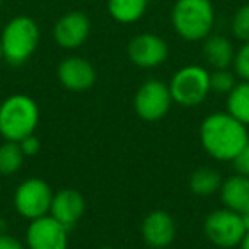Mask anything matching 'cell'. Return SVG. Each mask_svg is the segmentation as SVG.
Instances as JSON below:
<instances>
[{"label":"cell","mask_w":249,"mask_h":249,"mask_svg":"<svg viewBox=\"0 0 249 249\" xmlns=\"http://www.w3.org/2000/svg\"><path fill=\"white\" fill-rule=\"evenodd\" d=\"M248 142V126L227 111H215L200 124L201 147L212 159L218 162H234Z\"/></svg>","instance_id":"obj_1"},{"label":"cell","mask_w":249,"mask_h":249,"mask_svg":"<svg viewBox=\"0 0 249 249\" xmlns=\"http://www.w3.org/2000/svg\"><path fill=\"white\" fill-rule=\"evenodd\" d=\"M171 24L184 41H203L215 24L213 4L210 0H176L171 9Z\"/></svg>","instance_id":"obj_2"},{"label":"cell","mask_w":249,"mask_h":249,"mask_svg":"<svg viewBox=\"0 0 249 249\" xmlns=\"http://www.w3.org/2000/svg\"><path fill=\"white\" fill-rule=\"evenodd\" d=\"M39 121V107L31 96L12 94L0 103V135L9 142H21L33 135Z\"/></svg>","instance_id":"obj_3"},{"label":"cell","mask_w":249,"mask_h":249,"mask_svg":"<svg viewBox=\"0 0 249 249\" xmlns=\"http://www.w3.org/2000/svg\"><path fill=\"white\" fill-rule=\"evenodd\" d=\"M4 60L12 67H21L35 55L39 45V28L35 19L16 16L2 29L0 35Z\"/></svg>","instance_id":"obj_4"},{"label":"cell","mask_w":249,"mask_h":249,"mask_svg":"<svg viewBox=\"0 0 249 249\" xmlns=\"http://www.w3.org/2000/svg\"><path fill=\"white\" fill-rule=\"evenodd\" d=\"M173 101L181 106H198L210 90V72L201 65H186L179 69L167 84Z\"/></svg>","instance_id":"obj_5"},{"label":"cell","mask_w":249,"mask_h":249,"mask_svg":"<svg viewBox=\"0 0 249 249\" xmlns=\"http://www.w3.org/2000/svg\"><path fill=\"white\" fill-rule=\"evenodd\" d=\"M203 232L205 237L217 248L234 249L241 246L248 229L242 215L224 207L207 215L203 222Z\"/></svg>","instance_id":"obj_6"},{"label":"cell","mask_w":249,"mask_h":249,"mask_svg":"<svg viewBox=\"0 0 249 249\" xmlns=\"http://www.w3.org/2000/svg\"><path fill=\"white\" fill-rule=\"evenodd\" d=\"M53 191L50 184L41 178H28L24 179L14 193V207L21 217L35 220L50 213Z\"/></svg>","instance_id":"obj_7"},{"label":"cell","mask_w":249,"mask_h":249,"mask_svg":"<svg viewBox=\"0 0 249 249\" xmlns=\"http://www.w3.org/2000/svg\"><path fill=\"white\" fill-rule=\"evenodd\" d=\"M169 86L162 80L149 79L139 87L133 97V107L139 118L145 121H159L167 114L173 104Z\"/></svg>","instance_id":"obj_8"},{"label":"cell","mask_w":249,"mask_h":249,"mask_svg":"<svg viewBox=\"0 0 249 249\" xmlns=\"http://www.w3.org/2000/svg\"><path fill=\"white\" fill-rule=\"evenodd\" d=\"M26 246L28 249H67L69 227L60 224L50 213L29 220L26 231Z\"/></svg>","instance_id":"obj_9"},{"label":"cell","mask_w":249,"mask_h":249,"mask_svg":"<svg viewBox=\"0 0 249 249\" xmlns=\"http://www.w3.org/2000/svg\"><path fill=\"white\" fill-rule=\"evenodd\" d=\"M128 56L139 69H157L169 56V46L154 33H142L128 43Z\"/></svg>","instance_id":"obj_10"},{"label":"cell","mask_w":249,"mask_h":249,"mask_svg":"<svg viewBox=\"0 0 249 249\" xmlns=\"http://www.w3.org/2000/svg\"><path fill=\"white\" fill-rule=\"evenodd\" d=\"M90 35V21L84 12L72 11L63 14L53 26V39L63 50H77Z\"/></svg>","instance_id":"obj_11"},{"label":"cell","mask_w":249,"mask_h":249,"mask_svg":"<svg viewBox=\"0 0 249 249\" xmlns=\"http://www.w3.org/2000/svg\"><path fill=\"white\" fill-rule=\"evenodd\" d=\"M58 80L67 90L84 92L96 84V70L82 56H67L56 69Z\"/></svg>","instance_id":"obj_12"},{"label":"cell","mask_w":249,"mask_h":249,"mask_svg":"<svg viewBox=\"0 0 249 249\" xmlns=\"http://www.w3.org/2000/svg\"><path fill=\"white\" fill-rule=\"evenodd\" d=\"M142 237L149 248H167L176 237V222L164 210L150 212L142 222Z\"/></svg>","instance_id":"obj_13"},{"label":"cell","mask_w":249,"mask_h":249,"mask_svg":"<svg viewBox=\"0 0 249 249\" xmlns=\"http://www.w3.org/2000/svg\"><path fill=\"white\" fill-rule=\"evenodd\" d=\"M84 212H86V200L80 191L67 188L58 193H53L50 215L65 227H73L82 218Z\"/></svg>","instance_id":"obj_14"},{"label":"cell","mask_w":249,"mask_h":249,"mask_svg":"<svg viewBox=\"0 0 249 249\" xmlns=\"http://www.w3.org/2000/svg\"><path fill=\"white\" fill-rule=\"evenodd\" d=\"M220 198L225 208L244 215L249 212V178L242 174H234L222 181Z\"/></svg>","instance_id":"obj_15"},{"label":"cell","mask_w":249,"mask_h":249,"mask_svg":"<svg viewBox=\"0 0 249 249\" xmlns=\"http://www.w3.org/2000/svg\"><path fill=\"white\" fill-rule=\"evenodd\" d=\"M201 55H203L205 62L213 70L229 69L234 63L235 50L229 38L220 35H210L208 38L203 39Z\"/></svg>","instance_id":"obj_16"},{"label":"cell","mask_w":249,"mask_h":249,"mask_svg":"<svg viewBox=\"0 0 249 249\" xmlns=\"http://www.w3.org/2000/svg\"><path fill=\"white\" fill-rule=\"evenodd\" d=\"M149 0H107V12L120 24H133L145 16Z\"/></svg>","instance_id":"obj_17"},{"label":"cell","mask_w":249,"mask_h":249,"mask_svg":"<svg viewBox=\"0 0 249 249\" xmlns=\"http://www.w3.org/2000/svg\"><path fill=\"white\" fill-rule=\"evenodd\" d=\"M190 190L198 196H210V195L220 191L222 176L213 167H198L190 176Z\"/></svg>","instance_id":"obj_18"},{"label":"cell","mask_w":249,"mask_h":249,"mask_svg":"<svg viewBox=\"0 0 249 249\" xmlns=\"http://www.w3.org/2000/svg\"><path fill=\"white\" fill-rule=\"evenodd\" d=\"M227 113L242 124H249V82L242 80L227 94Z\"/></svg>","instance_id":"obj_19"},{"label":"cell","mask_w":249,"mask_h":249,"mask_svg":"<svg viewBox=\"0 0 249 249\" xmlns=\"http://www.w3.org/2000/svg\"><path fill=\"white\" fill-rule=\"evenodd\" d=\"M24 162V154H22L19 142H9L5 140L0 143V176H12L21 169Z\"/></svg>","instance_id":"obj_20"},{"label":"cell","mask_w":249,"mask_h":249,"mask_svg":"<svg viewBox=\"0 0 249 249\" xmlns=\"http://www.w3.org/2000/svg\"><path fill=\"white\" fill-rule=\"evenodd\" d=\"M235 73L229 69H218L210 72V90L215 94H229L235 87Z\"/></svg>","instance_id":"obj_21"},{"label":"cell","mask_w":249,"mask_h":249,"mask_svg":"<svg viewBox=\"0 0 249 249\" xmlns=\"http://www.w3.org/2000/svg\"><path fill=\"white\" fill-rule=\"evenodd\" d=\"M231 31L235 39L246 43L249 41V4H244L234 12L231 22Z\"/></svg>","instance_id":"obj_22"},{"label":"cell","mask_w":249,"mask_h":249,"mask_svg":"<svg viewBox=\"0 0 249 249\" xmlns=\"http://www.w3.org/2000/svg\"><path fill=\"white\" fill-rule=\"evenodd\" d=\"M234 72L241 80L249 82V41L242 43L241 48L235 52L234 56Z\"/></svg>","instance_id":"obj_23"},{"label":"cell","mask_w":249,"mask_h":249,"mask_svg":"<svg viewBox=\"0 0 249 249\" xmlns=\"http://www.w3.org/2000/svg\"><path fill=\"white\" fill-rule=\"evenodd\" d=\"M19 147H21L24 157H35L36 154L41 150V142H39L38 137L33 133V135H28L26 139H22L21 142H19Z\"/></svg>","instance_id":"obj_24"},{"label":"cell","mask_w":249,"mask_h":249,"mask_svg":"<svg viewBox=\"0 0 249 249\" xmlns=\"http://www.w3.org/2000/svg\"><path fill=\"white\" fill-rule=\"evenodd\" d=\"M234 167L237 174L249 178V142L244 145V149L239 152V156L234 159Z\"/></svg>","instance_id":"obj_25"},{"label":"cell","mask_w":249,"mask_h":249,"mask_svg":"<svg viewBox=\"0 0 249 249\" xmlns=\"http://www.w3.org/2000/svg\"><path fill=\"white\" fill-rule=\"evenodd\" d=\"M0 249H26L22 246L21 241H18L16 237L9 235L7 232L5 234H0Z\"/></svg>","instance_id":"obj_26"},{"label":"cell","mask_w":249,"mask_h":249,"mask_svg":"<svg viewBox=\"0 0 249 249\" xmlns=\"http://www.w3.org/2000/svg\"><path fill=\"white\" fill-rule=\"evenodd\" d=\"M241 249H249V231L246 232V235H244V239H242V242H241V246H239Z\"/></svg>","instance_id":"obj_27"},{"label":"cell","mask_w":249,"mask_h":249,"mask_svg":"<svg viewBox=\"0 0 249 249\" xmlns=\"http://www.w3.org/2000/svg\"><path fill=\"white\" fill-rule=\"evenodd\" d=\"M7 232V222L0 218V234H5Z\"/></svg>","instance_id":"obj_28"},{"label":"cell","mask_w":249,"mask_h":249,"mask_svg":"<svg viewBox=\"0 0 249 249\" xmlns=\"http://www.w3.org/2000/svg\"><path fill=\"white\" fill-rule=\"evenodd\" d=\"M242 218H244L246 229H248V231H249V212H248V213H244V215H242Z\"/></svg>","instance_id":"obj_29"},{"label":"cell","mask_w":249,"mask_h":249,"mask_svg":"<svg viewBox=\"0 0 249 249\" xmlns=\"http://www.w3.org/2000/svg\"><path fill=\"white\" fill-rule=\"evenodd\" d=\"M0 60H4V50H2V41H0Z\"/></svg>","instance_id":"obj_30"},{"label":"cell","mask_w":249,"mask_h":249,"mask_svg":"<svg viewBox=\"0 0 249 249\" xmlns=\"http://www.w3.org/2000/svg\"><path fill=\"white\" fill-rule=\"evenodd\" d=\"M99 249H116V248H111V246H103V248H99Z\"/></svg>","instance_id":"obj_31"},{"label":"cell","mask_w":249,"mask_h":249,"mask_svg":"<svg viewBox=\"0 0 249 249\" xmlns=\"http://www.w3.org/2000/svg\"><path fill=\"white\" fill-rule=\"evenodd\" d=\"M0 5H2V0H0Z\"/></svg>","instance_id":"obj_32"}]
</instances>
